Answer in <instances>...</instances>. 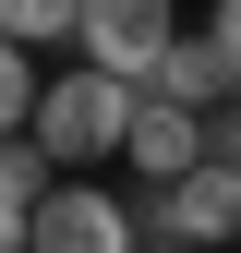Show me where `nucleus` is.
Segmentation results:
<instances>
[{"mask_svg": "<svg viewBox=\"0 0 241 253\" xmlns=\"http://www.w3.org/2000/svg\"><path fill=\"white\" fill-rule=\"evenodd\" d=\"M145 97H169V109H193V121H217L241 84H229V48L217 37H181L169 60H157V84H145Z\"/></svg>", "mask_w": 241, "mask_h": 253, "instance_id": "0eeeda50", "label": "nucleus"}, {"mask_svg": "<svg viewBox=\"0 0 241 253\" xmlns=\"http://www.w3.org/2000/svg\"><path fill=\"white\" fill-rule=\"evenodd\" d=\"M205 157H217V121H193V109H169V97H145V109H133V145H120V169H133L145 193H181Z\"/></svg>", "mask_w": 241, "mask_h": 253, "instance_id": "7ed1b4c3", "label": "nucleus"}, {"mask_svg": "<svg viewBox=\"0 0 241 253\" xmlns=\"http://www.w3.org/2000/svg\"><path fill=\"white\" fill-rule=\"evenodd\" d=\"M133 109H145V84L60 73L48 97H37V145H48V169H97V157H120V145H133Z\"/></svg>", "mask_w": 241, "mask_h": 253, "instance_id": "f257e3e1", "label": "nucleus"}, {"mask_svg": "<svg viewBox=\"0 0 241 253\" xmlns=\"http://www.w3.org/2000/svg\"><path fill=\"white\" fill-rule=\"evenodd\" d=\"M217 157H229V169H241V97L217 109Z\"/></svg>", "mask_w": 241, "mask_h": 253, "instance_id": "9b49d317", "label": "nucleus"}, {"mask_svg": "<svg viewBox=\"0 0 241 253\" xmlns=\"http://www.w3.org/2000/svg\"><path fill=\"white\" fill-rule=\"evenodd\" d=\"M205 37L229 48V84H241V0H217V24H205Z\"/></svg>", "mask_w": 241, "mask_h": 253, "instance_id": "9d476101", "label": "nucleus"}, {"mask_svg": "<svg viewBox=\"0 0 241 253\" xmlns=\"http://www.w3.org/2000/svg\"><path fill=\"white\" fill-rule=\"evenodd\" d=\"M37 253H145V229L97 193V181H60L48 217H37Z\"/></svg>", "mask_w": 241, "mask_h": 253, "instance_id": "39448f33", "label": "nucleus"}, {"mask_svg": "<svg viewBox=\"0 0 241 253\" xmlns=\"http://www.w3.org/2000/svg\"><path fill=\"white\" fill-rule=\"evenodd\" d=\"M145 253H181V241H145Z\"/></svg>", "mask_w": 241, "mask_h": 253, "instance_id": "f8f14e48", "label": "nucleus"}, {"mask_svg": "<svg viewBox=\"0 0 241 253\" xmlns=\"http://www.w3.org/2000/svg\"><path fill=\"white\" fill-rule=\"evenodd\" d=\"M84 73L109 84H157V60L181 48V0H84Z\"/></svg>", "mask_w": 241, "mask_h": 253, "instance_id": "f03ea898", "label": "nucleus"}, {"mask_svg": "<svg viewBox=\"0 0 241 253\" xmlns=\"http://www.w3.org/2000/svg\"><path fill=\"white\" fill-rule=\"evenodd\" d=\"M37 97H48V84H37V60L0 37V145H24V133H37Z\"/></svg>", "mask_w": 241, "mask_h": 253, "instance_id": "6e6552de", "label": "nucleus"}, {"mask_svg": "<svg viewBox=\"0 0 241 253\" xmlns=\"http://www.w3.org/2000/svg\"><path fill=\"white\" fill-rule=\"evenodd\" d=\"M60 193V169H48V145L24 133V145H0V253H37V217Z\"/></svg>", "mask_w": 241, "mask_h": 253, "instance_id": "423d86ee", "label": "nucleus"}, {"mask_svg": "<svg viewBox=\"0 0 241 253\" xmlns=\"http://www.w3.org/2000/svg\"><path fill=\"white\" fill-rule=\"evenodd\" d=\"M145 217H157V241H181V253H193V241H241V169L205 157V169L181 181V193H157Z\"/></svg>", "mask_w": 241, "mask_h": 253, "instance_id": "20e7f679", "label": "nucleus"}, {"mask_svg": "<svg viewBox=\"0 0 241 253\" xmlns=\"http://www.w3.org/2000/svg\"><path fill=\"white\" fill-rule=\"evenodd\" d=\"M0 37H12V48H48V37H84V0H0Z\"/></svg>", "mask_w": 241, "mask_h": 253, "instance_id": "1a4fd4ad", "label": "nucleus"}]
</instances>
